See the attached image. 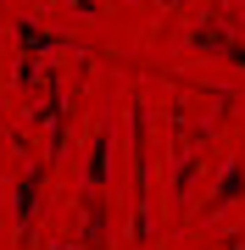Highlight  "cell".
Returning a JSON list of instances; mask_svg holds the SVG:
<instances>
[{"label": "cell", "mask_w": 245, "mask_h": 250, "mask_svg": "<svg viewBox=\"0 0 245 250\" xmlns=\"http://www.w3.org/2000/svg\"><path fill=\"white\" fill-rule=\"evenodd\" d=\"M245 195V172L228 161V172H223V184H218V195H212V206H228V200H240Z\"/></svg>", "instance_id": "2"}, {"label": "cell", "mask_w": 245, "mask_h": 250, "mask_svg": "<svg viewBox=\"0 0 245 250\" xmlns=\"http://www.w3.org/2000/svg\"><path fill=\"white\" fill-rule=\"evenodd\" d=\"M39 184H45V167H34L28 178L17 184V233L28 239V223H34V200H39Z\"/></svg>", "instance_id": "1"}]
</instances>
